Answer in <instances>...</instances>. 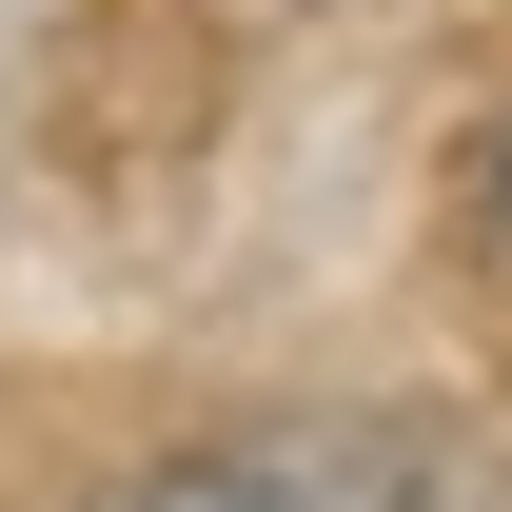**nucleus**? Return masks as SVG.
<instances>
[{"instance_id": "1", "label": "nucleus", "mask_w": 512, "mask_h": 512, "mask_svg": "<svg viewBox=\"0 0 512 512\" xmlns=\"http://www.w3.org/2000/svg\"><path fill=\"white\" fill-rule=\"evenodd\" d=\"M119 512H434V473L355 434H256V453H158Z\"/></svg>"}, {"instance_id": "2", "label": "nucleus", "mask_w": 512, "mask_h": 512, "mask_svg": "<svg viewBox=\"0 0 512 512\" xmlns=\"http://www.w3.org/2000/svg\"><path fill=\"white\" fill-rule=\"evenodd\" d=\"M453 237H473V256H493V276H512V119L473 138V178H453Z\"/></svg>"}]
</instances>
